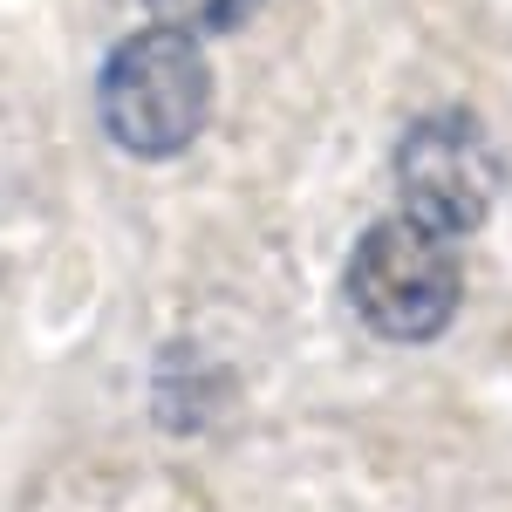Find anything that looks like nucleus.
I'll return each mask as SVG.
<instances>
[{
  "label": "nucleus",
  "mask_w": 512,
  "mask_h": 512,
  "mask_svg": "<svg viewBox=\"0 0 512 512\" xmlns=\"http://www.w3.org/2000/svg\"><path fill=\"white\" fill-rule=\"evenodd\" d=\"M396 192H403V219L431 226V233H472L478 219L492 212V192H499V158L485 144L465 110H444V117H424L403 151H396Z\"/></svg>",
  "instance_id": "7ed1b4c3"
},
{
  "label": "nucleus",
  "mask_w": 512,
  "mask_h": 512,
  "mask_svg": "<svg viewBox=\"0 0 512 512\" xmlns=\"http://www.w3.org/2000/svg\"><path fill=\"white\" fill-rule=\"evenodd\" d=\"M205 110H212V76L198 41L178 28L130 35L103 62V130L130 158H178L205 130Z\"/></svg>",
  "instance_id": "f257e3e1"
},
{
  "label": "nucleus",
  "mask_w": 512,
  "mask_h": 512,
  "mask_svg": "<svg viewBox=\"0 0 512 512\" xmlns=\"http://www.w3.org/2000/svg\"><path fill=\"white\" fill-rule=\"evenodd\" d=\"M151 14L178 35H226L253 14V0H151Z\"/></svg>",
  "instance_id": "20e7f679"
},
{
  "label": "nucleus",
  "mask_w": 512,
  "mask_h": 512,
  "mask_svg": "<svg viewBox=\"0 0 512 512\" xmlns=\"http://www.w3.org/2000/svg\"><path fill=\"white\" fill-rule=\"evenodd\" d=\"M349 301L390 342H424L458 308V260L444 233L417 219H383L369 226L349 260Z\"/></svg>",
  "instance_id": "f03ea898"
}]
</instances>
